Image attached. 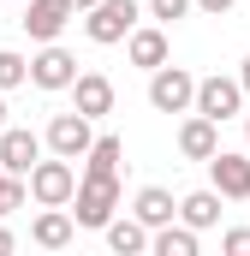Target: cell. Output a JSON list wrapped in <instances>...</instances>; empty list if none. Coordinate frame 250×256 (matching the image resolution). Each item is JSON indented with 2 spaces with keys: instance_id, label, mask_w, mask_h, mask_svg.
I'll list each match as a JSON object with an SVG mask.
<instances>
[{
  "instance_id": "1",
  "label": "cell",
  "mask_w": 250,
  "mask_h": 256,
  "mask_svg": "<svg viewBox=\"0 0 250 256\" xmlns=\"http://www.w3.org/2000/svg\"><path fill=\"white\" fill-rule=\"evenodd\" d=\"M114 208H120V173L114 167H84V179L72 185V220L78 226H108Z\"/></svg>"
},
{
  "instance_id": "2",
  "label": "cell",
  "mask_w": 250,
  "mask_h": 256,
  "mask_svg": "<svg viewBox=\"0 0 250 256\" xmlns=\"http://www.w3.org/2000/svg\"><path fill=\"white\" fill-rule=\"evenodd\" d=\"M190 114H202V120H214V126L238 120V114H244V90H238V78H220V72L196 78V96H190Z\"/></svg>"
},
{
  "instance_id": "3",
  "label": "cell",
  "mask_w": 250,
  "mask_h": 256,
  "mask_svg": "<svg viewBox=\"0 0 250 256\" xmlns=\"http://www.w3.org/2000/svg\"><path fill=\"white\" fill-rule=\"evenodd\" d=\"M131 24H137V0H96L90 18H84V36L96 48H114V42L131 36Z\"/></svg>"
},
{
  "instance_id": "4",
  "label": "cell",
  "mask_w": 250,
  "mask_h": 256,
  "mask_svg": "<svg viewBox=\"0 0 250 256\" xmlns=\"http://www.w3.org/2000/svg\"><path fill=\"white\" fill-rule=\"evenodd\" d=\"M24 179H30L24 191L36 196L42 208H66V202H72V185H78V173H72V161H66V155H54V161H36Z\"/></svg>"
},
{
  "instance_id": "5",
  "label": "cell",
  "mask_w": 250,
  "mask_h": 256,
  "mask_svg": "<svg viewBox=\"0 0 250 256\" xmlns=\"http://www.w3.org/2000/svg\"><path fill=\"white\" fill-rule=\"evenodd\" d=\"M190 96H196V78L185 66H155L149 72V108L155 114H190Z\"/></svg>"
},
{
  "instance_id": "6",
  "label": "cell",
  "mask_w": 250,
  "mask_h": 256,
  "mask_svg": "<svg viewBox=\"0 0 250 256\" xmlns=\"http://www.w3.org/2000/svg\"><path fill=\"white\" fill-rule=\"evenodd\" d=\"M96 120H84V114H78V108H72V114H54V126H48V149H54V155H66V161H84V155H90V143H96Z\"/></svg>"
},
{
  "instance_id": "7",
  "label": "cell",
  "mask_w": 250,
  "mask_h": 256,
  "mask_svg": "<svg viewBox=\"0 0 250 256\" xmlns=\"http://www.w3.org/2000/svg\"><path fill=\"white\" fill-rule=\"evenodd\" d=\"M78 12H72V0H24V30H30V42H60V30L72 24Z\"/></svg>"
},
{
  "instance_id": "8",
  "label": "cell",
  "mask_w": 250,
  "mask_h": 256,
  "mask_svg": "<svg viewBox=\"0 0 250 256\" xmlns=\"http://www.w3.org/2000/svg\"><path fill=\"white\" fill-rule=\"evenodd\" d=\"M72 78H78V60L66 54L60 42H42V54H30V84H36V90L54 96V90H66Z\"/></svg>"
},
{
  "instance_id": "9",
  "label": "cell",
  "mask_w": 250,
  "mask_h": 256,
  "mask_svg": "<svg viewBox=\"0 0 250 256\" xmlns=\"http://www.w3.org/2000/svg\"><path fill=\"white\" fill-rule=\"evenodd\" d=\"M42 161V137L24 126H0V167L12 173V179H24L30 167Z\"/></svg>"
},
{
  "instance_id": "10",
  "label": "cell",
  "mask_w": 250,
  "mask_h": 256,
  "mask_svg": "<svg viewBox=\"0 0 250 256\" xmlns=\"http://www.w3.org/2000/svg\"><path fill=\"white\" fill-rule=\"evenodd\" d=\"M208 179H214V191L226 196V202H238V196H250V155H232V149H214V155H208Z\"/></svg>"
},
{
  "instance_id": "11",
  "label": "cell",
  "mask_w": 250,
  "mask_h": 256,
  "mask_svg": "<svg viewBox=\"0 0 250 256\" xmlns=\"http://www.w3.org/2000/svg\"><path fill=\"white\" fill-rule=\"evenodd\" d=\"M66 90H72V108H78L84 120H102V114H114V84H108L102 72H78Z\"/></svg>"
},
{
  "instance_id": "12",
  "label": "cell",
  "mask_w": 250,
  "mask_h": 256,
  "mask_svg": "<svg viewBox=\"0 0 250 256\" xmlns=\"http://www.w3.org/2000/svg\"><path fill=\"white\" fill-rule=\"evenodd\" d=\"M125 54H131V66H143V72L167 66V30H161V24H131Z\"/></svg>"
},
{
  "instance_id": "13",
  "label": "cell",
  "mask_w": 250,
  "mask_h": 256,
  "mask_svg": "<svg viewBox=\"0 0 250 256\" xmlns=\"http://www.w3.org/2000/svg\"><path fill=\"white\" fill-rule=\"evenodd\" d=\"M214 149H220V126L202 120V114H190L185 126H179V155H185V161H208Z\"/></svg>"
},
{
  "instance_id": "14",
  "label": "cell",
  "mask_w": 250,
  "mask_h": 256,
  "mask_svg": "<svg viewBox=\"0 0 250 256\" xmlns=\"http://www.w3.org/2000/svg\"><path fill=\"white\" fill-rule=\"evenodd\" d=\"M72 232H78V220H72L66 208H42V214H36V226H30V238H36L42 250H66V244H72Z\"/></svg>"
},
{
  "instance_id": "15",
  "label": "cell",
  "mask_w": 250,
  "mask_h": 256,
  "mask_svg": "<svg viewBox=\"0 0 250 256\" xmlns=\"http://www.w3.org/2000/svg\"><path fill=\"white\" fill-rule=\"evenodd\" d=\"M220 202H226V196L214 191V185H208V191H190V196H179V220L196 226V232H208V226L220 220Z\"/></svg>"
},
{
  "instance_id": "16",
  "label": "cell",
  "mask_w": 250,
  "mask_h": 256,
  "mask_svg": "<svg viewBox=\"0 0 250 256\" xmlns=\"http://www.w3.org/2000/svg\"><path fill=\"white\" fill-rule=\"evenodd\" d=\"M102 232H108V250H114V256L149 250V226H143L137 214H131V220H114V214H108V226H102Z\"/></svg>"
},
{
  "instance_id": "17",
  "label": "cell",
  "mask_w": 250,
  "mask_h": 256,
  "mask_svg": "<svg viewBox=\"0 0 250 256\" xmlns=\"http://www.w3.org/2000/svg\"><path fill=\"white\" fill-rule=\"evenodd\" d=\"M173 214H179L173 191H161V185H143V191H137V220H143L149 232H155V226H167Z\"/></svg>"
},
{
  "instance_id": "18",
  "label": "cell",
  "mask_w": 250,
  "mask_h": 256,
  "mask_svg": "<svg viewBox=\"0 0 250 256\" xmlns=\"http://www.w3.org/2000/svg\"><path fill=\"white\" fill-rule=\"evenodd\" d=\"M149 250L155 256H196V226H185V220H179V226H173V220L155 226V232H149Z\"/></svg>"
},
{
  "instance_id": "19",
  "label": "cell",
  "mask_w": 250,
  "mask_h": 256,
  "mask_svg": "<svg viewBox=\"0 0 250 256\" xmlns=\"http://www.w3.org/2000/svg\"><path fill=\"white\" fill-rule=\"evenodd\" d=\"M18 84H30V60L12 54V48H0V90H18Z\"/></svg>"
},
{
  "instance_id": "20",
  "label": "cell",
  "mask_w": 250,
  "mask_h": 256,
  "mask_svg": "<svg viewBox=\"0 0 250 256\" xmlns=\"http://www.w3.org/2000/svg\"><path fill=\"white\" fill-rule=\"evenodd\" d=\"M24 179H12V173H6V167H0V214H12V208H24Z\"/></svg>"
},
{
  "instance_id": "21",
  "label": "cell",
  "mask_w": 250,
  "mask_h": 256,
  "mask_svg": "<svg viewBox=\"0 0 250 256\" xmlns=\"http://www.w3.org/2000/svg\"><path fill=\"white\" fill-rule=\"evenodd\" d=\"M185 12H190V0H149V18L155 24H179Z\"/></svg>"
},
{
  "instance_id": "22",
  "label": "cell",
  "mask_w": 250,
  "mask_h": 256,
  "mask_svg": "<svg viewBox=\"0 0 250 256\" xmlns=\"http://www.w3.org/2000/svg\"><path fill=\"white\" fill-rule=\"evenodd\" d=\"M220 250H226V256H250V226H232V232H220Z\"/></svg>"
},
{
  "instance_id": "23",
  "label": "cell",
  "mask_w": 250,
  "mask_h": 256,
  "mask_svg": "<svg viewBox=\"0 0 250 256\" xmlns=\"http://www.w3.org/2000/svg\"><path fill=\"white\" fill-rule=\"evenodd\" d=\"M190 6H202V12H208V18H220V12H232V6H238V0H190Z\"/></svg>"
},
{
  "instance_id": "24",
  "label": "cell",
  "mask_w": 250,
  "mask_h": 256,
  "mask_svg": "<svg viewBox=\"0 0 250 256\" xmlns=\"http://www.w3.org/2000/svg\"><path fill=\"white\" fill-rule=\"evenodd\" d=\"M238 90L250 96V54H244V66H238Z\"/></svg>"
},
{
  "instance_id": "25",
  "label": "cell",
  "mask_w": 250,
  "mask_h": 256,
  "mask_svg": "<svg viewBox=\"0 0 250 256\" xmlns=\"http://www.w3.org/2000/svg\"><path fill=\"white\" fill-rule=\"evenodd\" d=\"M12 244H18V238H12V232H6V226H0V256H6V250H12Z\"/></svg>"
},
{
  "instance_id": "26",
  "label": "cell",
  "mask_w": 250,
  "mask_h": 256,
  "mask_svg": "<svg viewBox=\"0 0 250 256\" xmlns=\"http://www.w3.org/2000/svg\"><path fill=\"white\" fill-rule=\"evenodd\" d=\"M90 6H96V0H72V12H90Z\"/></svg>"
},
{
  "instance_id": "27",
  "label": "cell",
  "mask_w": 250,
  "mask_h": 256,
  "mask_svg": "<svg viewBox=\"0 0 250 256\" xmlns=\"http://www.w3.org/2000/svg\"><path fill=\"white\" fill-rule=\"evenodd\" d=\"M0 126H6V90H0Z\"/></svg>"
}]
</instances>
